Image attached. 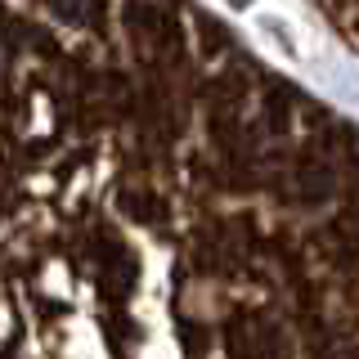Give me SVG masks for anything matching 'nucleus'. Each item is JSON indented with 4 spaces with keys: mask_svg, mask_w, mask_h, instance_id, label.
<instances>
[{
    "mask_svg": "<svg viewBox=\"0 0 359 359\" xmlns=\"http://www.w3.org/2000/svg\"><path fill=\"white\" fill-rule=\"evenodd\" d=\"M0 359H359L351 121L198 0H0Z\"/></svg>",
    "mask_w": 359,
    "mask_h": 359,
    "instance_id": "nucleus-1",
    "label": "nucleus"
}]
</instances>
